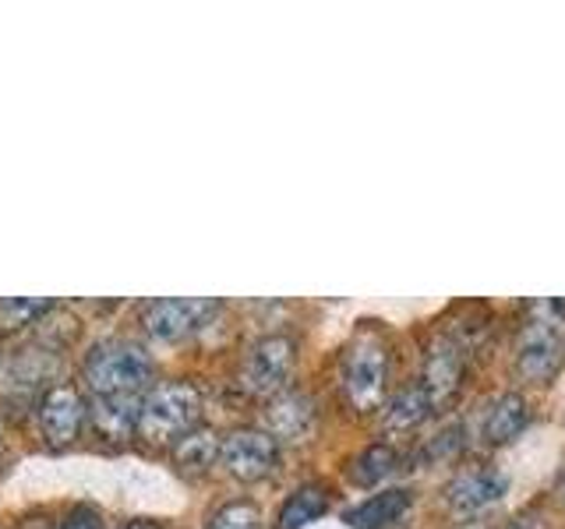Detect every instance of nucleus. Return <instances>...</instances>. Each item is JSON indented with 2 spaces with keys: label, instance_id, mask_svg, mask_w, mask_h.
I'll use <instances>...</instances> for the list:
<instances>
[{
  "label": "nucleus",
  "instance_id": "1",
  "mask_svg": "<svg viewBox=\"0 0 565 529\" xmlns=\"http://www.w3.org/2000/svg\"><path fill=\"white\" fill-rule=\"evenodd\" d=\"M565 357V300H537L516 339V370L530 381H552Z\"/></svg>",
  "mask_w": 565,
  "mask_h": 529
},
{
  "label": "nucleus",
  "instance_id": "2",
  "mask_svg": "<svg viewBox=\"0 0 565 529\" xmlns=\"http://www.w3.org/2000/svg\"><path fill=\"white\" fill-rule=\"evenodd\" d=\"M340 385L343 396L358 413H371L385 402L388 388V343L379 332L353 335L340 360Z\"/></svg>",
  "mask_w": 565,
  "mask_h": 529
},
{
  "label": "nucleus",
  "instance_id": "3",
  "mask_svg": "<svg viewBox=\"0 0 565 529\" xmlns=\"http://www.w3.org/2000/svg\"><path fill=\"white\" fill-rule=\"evenodd\" d=\"M152 357L138 343H103L88 353L85 360V381L93 396H138L152 381Z\"/></svg>",
  "mask_w": 565,
  "mask_h": 529
},
{
  "label": "nucleus",
  "instance_id": "4",
  "mask_svg": "<svg viewBox=\"0 0 565 529\" xmlns=\"http://www.w3.org/2000/svg\"><path fill=\"white\" fill-rule=\"evenodd\" d=\"M202 417V396L194 385L173 381V385H159L156 392L141 399L138 410V434L152 441V445H170V441H181L199 428Z\"/></svg>",
  "mask_w": 565,
  "mask_h": 529
},
{
  "label": "nucleus",
  "instance_id": "5",
  "mask_svg": "<svg viewBox=\"0 0 565 529\" xmlns=\"http://www.w3.org/2000/svg\"><path fill=\"white\" fill-rule=\"evenodd\" d=\"M294 360H297V346L290 335H262V339L247 349L241 381L252 396H279L290 381Z\"/></svg>",
  "mask_w": 565,
  "mask_h": 529
},
{
  "label": "nucleus",
  "instance_id": "6",
  "mask_svg": "<svg viewBox=\"0 0 565 529\" xmlns=\"http://www.w3.org/2000/svg\"><path fill=\"white\" fill-rule=\"evenodd\" d=\"M463 378H467V353L452 335L438 332L435 339L424 349V367H420V388L428 392L435 410H446V406L463 392Z\"/></svg>",
  "mask_w": 565,
  "mask_h": 529
},
{
  "label": "nucleus",
  "instance_id": "7",
  "mask_svg": "<svg viewBox=\"0 0 565 529\" xmlns=\"http://www.w3.org/2000/svg\"><path fill=\"white\" fill-rule=\"evenodd\" d=\"M220 463L226 466V473L234 476V481H244V484L265 481L279 463V441L269 431H258V428L230 431L220 445Z\"/></svg>",
  "mask_w": 565,
  "mask_h": 529
},
{
  "label": "nucleus",
  "instance_id": "8",
  "mask_svg": "<svg viewBox=\"0 0 565 529\" xmlns=\"http://www.w3.org/2000/svg\"><path fill=\"white\" fill-rule=\"evenodd\" d=\"M216 311H220L216 300L167 296V300H156V304L146 311V332L156 343H181L199 328H205Z\"/></svg>",
  "mask_w": 565,
  "mask_h": 529
},
{
  "label": "nucleus",
  "instance_id": "9",
  "mask_svg": "<svg viewBox=\"0 0 565 529\" xmlns=\"http://www.w3.org/2000/svg\"><path fill=\"white\" fill-rule=\"evenodd\" d=\"M509 490V476L491 469V466H470L463 473H456L446 487V501L456 516H481V511L494 508Z\"/></svg>",
  "mask_w": 565,
  "mask_h": 529
},
{
  "label": "nucleus",
  "instance_id": "10",
  "mask_svg": "<svg viewBox=\"0 0 565 529\" xmlns=\"http://www.w3.org/2000/svg\"><path fill=\"white\" fill-rule=\"evenodd\" d=\"M85 423V402L71 385H53L40 402V428L50 445H71Z\"/></svg>",
  "mask_w": 565,
  "mask_h": 529
},
{
  "label": "nucleus",
  "instance_id": "11",
  "mask_svg": "<svg viewBox=\"0 0 565 529\" xmlns=\"http://www.w3.org/2000/svg\"><path fill=\"white\" fill-rule=\"evenodd\" d=\"M530 428V402L516 392H502L494 396L477 420V431L488 441V445H509Z\"/></svg>",
  "mask_w": 565,
  "mask_h": 529
},
{
  "label": "nucleus",
  "instance_id": "12",
  "mask_svg": "<svg viewBox=\"0 0 565 529\" xmlns=\"http://www.w3.org/2000/svg\"><path fill=\"white\" fill-rule=\"evenodd\" d=\"M269 434L276 441H305L315 431V402L305 392H279L269 402Z\"/></svg>",
  "mask_w": 565,
  "mask_h": 529
},
{
  "label": "nucleus",
  "instance_id": "13",
  "mask_svg": "<svg viewBox=\"0 0 565 529\" xmlns=\"http://www.w3.org/2000/svg\"><path fill=\"white\" fill-rule=\"evenodd\" d=\"M435 413V406L428 399V392L417 385H406L399 388V392L385 402V410H382V423H385V431H393V434H406V431H417L424 420H428Z\"/></svg>",
  "mask_w": 565,
  "mask_h": 529
},
{
  "label": "nucleus",
  "instance_id": "14",
  "mask_svg": "<svg viewBox=\"0 0 565 529\" xmlns=\"http://www.w3.org/2000/svg\"><path fill=\"white\" fill-rule=\"evenodd\" d=\"M406 508H411V494L403 487H388V490L371 494V498L361 501L358 508H350L347 526L350 529H385V526H393Z\"/></svg>",
  "mask_w": 565,
  "mask_h": 529
},
{
  "label": "nucleus",
  "instance_id": "15",
  "mask_svg": "<svg viewBox=\"0 0 565 529\" xmlns=\"http://www.w3.org/2000/svg\"><path fill=\"white\" fill-rule=\"evenodd\" d=\"M220 445L223 441L216 438V431L209 428H194L191 434H184L177 441V469L188 473V476H205L220 458Z\"/></svg>",
  "mask_w": 565,
  "mask_h": 529
},
{
  "label": "nucleus",
  "instance_id": "16",
  "mask_svg": "<svg viewBox=\"0 0 565 529\" xmlns=\"http://www.w3.org/2000/svg\"><path fill=\"white\" fill-rule=\"evenodd\" d=\"M138 396H93V423L110 438H120L138 428Z\"/></svg>",
  "mask_w": 565,
  "mask_h": 529
},
{
  "label": "nucleus",
  "instance_id": "17",
  "mask_svg": "<svg viewBox=\"0 0 565 529\" xmlns=\"http://www.w3.org/2000/svg\"><path fill=\"white\" fill-rule=\"evenodd\" d=\"M329 511V494L326 487H318V484H305V487H297L287 501H282L279 508V529H305L311 522H318Z\"/></svg>",
  "mask_w": 565,
  "mask_h": 529
},
{
  "label": "nucleus",
  "instance_id": "18",
  "mask_svg": "<svg viewBox=\"0 0 565 529\" xmlns=\"http://www.w3.org/2000/svg\"><path fill=\"white\" fill-rule=\"evenodd\" d=\"M399 466V452L393 445H385V441H375V445H367L358 458H353L350 466V481L358 487H379L385 476H393Z\"/></svg>",
  "mask_w": 565,
  "mask_h": 529
},
{
  "label": "nucleus",
  "instance_id": "19",
  "mask_svg": "<svg viewBox=\"0 0 565 529\" xmlns=\"http://www.w3.org/2000/svg\"><path fill=\"white\" fill-rule=\"evenodd\" d=\"M50 311L46 300H22V296H8L0 300V328H22L32 325L35 317H43Z\"/></svg>",
  "mask_w": 565,
  "mask_h": 529
},
{
  "label": "nucleus",
  "instance_id": "20",
  "mask_svg": "<svg viewBox=\"0 0 565 529\" xmlns=\"http://www.w3.org/2000/svg\"><path fill=\"white\" fill-rule=\"evenodd\" d=\"M205 529H262V511L252 501H230L209 519Z\"/></svg>",
  "mask_w": 565,
  "mask_h": 529
},
{
  "label": "nucleus",
  "instance_id": "21",
  "mask_svg": "<svg viewBox=\"0 0 565 529\" xmlns=\"http://www.w3.org/2000/svg\"><path fill=\"white\" fill-rule=\"evenodd\" d=\"M57 529H103V519H99V511H96V508L78 505V508H71V511H67Z\"/></svg>",
  "mask_w": 565,
  "mask_h": 529
},
{
  "label": "nucleus",
  "instance_id": "22",
  "mask_svg": "<svg viewBox=\"0 0 565 529\" xmlns=\"http://www.w3.org/2000/svg\"><path fill=\"white\" fill-rule=\"evenodd\" d=\"M124 529H163V526H156V522H128Z\"/></svg>",
  "mask_w": 565,
  "mask_h": 529
},
{
  "label": "nucleus",
  "instance_id": "23",
  "mask_svg": "<svg viewBox=\"0 0 565 529\" xmlns=\"http://www.w3.org/2000/svg\"><path fill=\"white\" fill-rule=\"evenodd\" d=\"M0 445H4V428H0Z\"/></svg>",
  "mask_w": 565,
  "mask_h": 529
},
{
  "label": "nucleus",
  "instance_id": "24",
  "mask_svg": "<svg viewBox=\"0 0 565 529\" xmlns=\"http://www.w3.org/2000/svg\"><path fill=\"white\" fill-rule=\"evenodd\" d=\"M467 529H488V526H467Z\"/></svg>",
  "mask_w": 565,
  "mask_h": 529
}]
</instances>
